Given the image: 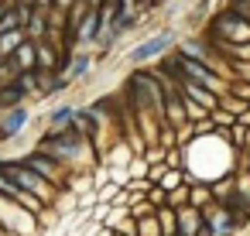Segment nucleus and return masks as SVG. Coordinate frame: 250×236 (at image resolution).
<instances>
[{
    "label": "nucleus",
    "instance_id": "nucleus-17",
    "mask_svg": "<svg viewBox=\"0 0 250 236\" xmlns=\"http://www.w3.org/2000/svg\"><path fill=\"white\" fill-rule=\"evenodd\" d=\"M209 123H212L216 130H223V134H229V130H233V123H236V117H233L229 110H223V106H216V110L209 113Z\"/></svg>",
    "mask_w": 250,
    "mask_h": 236
},
{
    "label": "nucleus",
    "instance_id": "nucleus-16",
    "mask_svg": "<svg viewBox=\"0 0 250 236\" xmlns=\"http://www.w3.org/2000/svg\"><path fill=\"white\" fill-rule=\"evenodd\" d=\"M158 185H161L165 192H175V188H182V185H185V171H175V168H161V175H158Z\"/></svg>",
    "mask_w": 250,
    "mask_h": 236
},
{
    "label": "nucleus",
    "instance_id": "nucleus-23",
    "mask_svg": "<svg viewBox=\"0 0 250 236\" xmlns=\"http://www.w3.org/2000/svg\"><path fill=\"white\" fill-rule=\"evenodd\" d=\"M165 154H168L165 147H158V144H147V151H144L141 157H144V161H147V164L154 168V164H165Z\"/></svg>",
    "mask_w": 250,
    "mask_h": 236
},
{
    "label": "nucleus",
    "instance_id": "nucleus-12",
    "mask_svg": "<svg viewBox=\"0 0 250 236\" xmlns=\"http://www.w3.org/2000/svg\"><path fill=\"white\" fill-rule=\"evenodd\" d=\"M11 59H14L18 76H21V72H35V69H38V52H35V41H24V45H21Z\"/></svg>",
    "mask_w": 250,
    "mask_h": 236
},
{
    "label": "nucleus",
    "instance_id": "nucleus-27",
    "mask_svg": "<svg viewBox=\"0 0 250 236\" xmlns=\"http://www.w3.org/2000/svg\"><path fill=\"white\" fill-rule=\"evenodd\" d=\"M106 4H117V0H106Z\"/></svg>",
    "mask_w": 250,
    "mask_h": 236
},
{
    "label": "nucleus",
    "instance_id": "nucleus-26",
    "mask_svg": "<svg viewBox=\"0 0 250 236\" xmlns=\"http://www.w3.org/2000/svg\"><path fill=\"white\" fill-rule=\"evenodd\" d=\"M240 161H243V157H240ZM243 171H247V175H250V157H247V161H243Z\"/></svg>",
    "mask_w": 250,
    "mask_h": 236
},
{
    "label": "nucleus",
    "instance_id": "nucleus-8",
    "mask_svg": "<svg viewBox=\"0 0 250 236\" xmlns=\"http://www.w3.org/2000/svg\"><path fill=\"white\" fill-rule=\"evenodd\" d=\"M72 117H76V106L72 103H59L55 110L45 113V134H65V130H72Z\"/></svg>",
    "mask_w": 250,
    "mask_h": 236
},
{
    "label": "nucleus",
    "instance_id": "nucleus-1",
    "mask_svg": "<svg viewBox=\"0 0 250 236\" xmlns=\"http://www.w3.org/2000/svg\"><path fill=\"white\" fill-rule=\"evenodd\" d=\"M185 151V185H216L219 178H229L243 168L240 151L229 144V137L223 130H212L206 137H195L192 144L182 147Z\"/></svg>",
    "mask_w": 250,
    "mask_h": 236
},
{
    "label": "nucleus",
    "instance_id": "nucleus-5",
    "mask_svg": "<svg viewBox=\"0 0 250 236\" xmlns=\"http://www.w3.org/2000/svg\"><path fill=\"white\" fill-rule=\"evenodd\" d=\"M202 216H206V226L212 229V236H236L240 229H243V216H236L233 209H226V205H219V202H212L209 209H202Z\"/></svg>",
    "mask_w": 250,
    "mask_h": 236
},
{
    "label": "nucleus",
    "instance_id": "nucleus-14",
    "mask_svg": "<svg viewBox=\"0 0 250 236\" xmlns=\"http://www.w3.org/2000/svg\"><path fill=\"white\" fill-rule=\"evenodd\" d=\"M154 219H158V226H161V233H165V236H175V233H178V212H175L171 205L154 209Z\"/></svg>",
    "mask_w": 250,
    "mask_h": 236
},
{
    "label": "nucleus",
    "instance_id": "nucleus-11",
    "mask_svg": "<svg viewBox=\"0 0 250 236\" xmlns=\"http://www.w3.org/2000/svg\"><path fill=\"white\" fill-rule=\"evenodd\" d=\"M93 62H96V55H93V52H79V55H72V62H69L65 76H69L72 82H83V79L93 72Z\"/></svg>",
    "mask_w": 250,
    "mask_h": 236
},
{
    "label": "nucleus",
    "instance_id": "nucleus-6",
    "mask_svg": "<svg viewBox=\"0 0 250 236\" xmlns=\"http://www.w3.org/2000/svg\"><path fill=\"white\" fill-rule=\"evenodd\" d=\"M28 127H31V110H28V103H24V106H14V110H7V113H0V140H14V137H21Z\"/></svg>",
    "mask_w": 250,
    "mask_h": 236
},
{
    "label": "nucleus",
    "instance_id": "nucleus-7",
    "mask_svg": "<svg viewBox=\"0 0 250 236\" xmlns=\"http://www.w3.org/2000/svg\"><path fill=\"white\" fill-rule=\"evenodd\" d=\"M103 28H106L103 7H93V11L79 21V28H76V45H96V38H100Z\"/></svg>",
    "mask_w": 250,
    "mask_h": 236
},
{
    "label": "nucleus",
    "instance_id": "nucleus-28",
    "mask_svg": "<svg viewBox=\"0 0 250 236\" xmlns=\"http://www.w3.org/2000/svg\"><path fill=\"white\" fill-rule=\"evenodd\" d=\"M113 236H120V233H113Z\"/></svg>",
    "mask_w": 250,
    "mask_h": 236
},
{
    "label": "nucleus",
    "instance_id": "nucleus-22",
    "mask_svg": "<svg viewBox=\"0 0 250 236\" xmlns=\"http://www.w3.org/2000/svg\"><path fill=\"white\" fill-rule=\"evenodd\" d=\"M147 205H151V209H161V205H168V192H165L161 185H151V188H147Z\"/></svg>",
    "mask_w": 250,
    "mask_h": 236
},
{
    "label": "nucleus",
    "instance_id": "nucleus-10",
    "mask_svg": "<svg viewBox=\"0 0 250 236\" xmlns=\"http://www.w3.org/2000/svg\"><path fill=\"white\" fill-rule=\"evenodd\" d=\"M178 212V233L175 236H195L202 226H206V216H202V209H195V205H182V209H175Z\"/></svg>",
    "mask_w": 250,
    "mask_h": 236
},
{
    "label": "nucleus",
    "instance_id": "nucleus-19",
    "mask_svg": "<svg viewBox=\"0 0 250 236\" xmlns=\"http://www.w3.org/2000/svg\"><path fill=\"white\" fill-rule=\"evenodd\" d=\"M137 236H165L161 226H158V219H154V212L144 216V219H137Z\"/></svg>",
    "mask_w": 250,
    "mask_h": 236
},
{
    "label": "nucleus",
    "instance_id": "nucleus-15",
    "mask_svg": "<svg viewBox=\"0 0 250 236\" xmlns=\"http://www.w3.org/2000/svg\"><path fill=\"white\" fill-rule=\"evenodd\" d=\"M21 45H24V28H21V31H7V35H0V55H4V59H11Z\"/></svg>",
    "mask_w": 250,
    "mask_h": 236
},
{
    "label": "nucleus",
    "instance_id": "nucleus-9",
    "mask_svg": "<svg viewBox=\"0 0 250 236\" xmlns=\"http://www.w3.org/2000/svg\"><path fill=\"white\" fill-rule=\"evenodd\" d=\"M24 99H28V89H24V82L18 76L11 82H0V113H7L14 106H24Z\"/></svg>",
    "mask_w": 250,
    "mask_h": 236
},
{
    "label": "nucleus",
    "instance_id": "nucleus-3",
    "mask_svg": "<svg viewBox=\"0 0 250 236\" xmlns=\"http://www.w3.org/2000/svg\"><path fill=\"white\" fill-rule=\"evenodd\" d=\"M209 41L212 48H236V45H247L250 41V21L236 11H219L212 21H209Z\"/></svg>",
    "mask_w": 250,
    "mask_h": 236
},
{
    "label": "nucleus",
    "instance_id": "nucleus-2",
    "mask_svg": "<svg viewBox=\"0 0 250 236\" xmlns=\"http://www.w3.org/2000/svg\"><path fill=\"white\" fill-rule=\"evenodd\" d=\"M35 151L55 157L59 164H65L69 171L76 175H89L93 168H100V151L93 147V140H86L83 134L76 130H65V134H42Z\"/></svg>",
    "mask_w": 250,
    "mask_h": 236
},
{
    "label": "nucleus",
    "instance_id": "nucleus-4",
    "mask_svg": "<svg viewBox=\"0 0 250 236\" xmlns=\"http://www.w3.org/2000/svg\"><path fill=\"white\" fill-rule=\"evenodd\" d=\"M175 48V31L165 28V31H154L151 38L137 41L130 52H127V62L130 65H144V62H154V59H165V52Z\"/></svg>",
    "mask_w": 250,
    "mask_h": 236
},
{
    "label": "nucleus",
    "instance_id": "nucleus-24",
    "mask_svg": "<svg viewBox=\"0 0 250 236\" xmlns=\"http://www.w3.org/2000/svg\"><path fill=\"white\" fill-rule=\"evenodd\" d=\"M168 205H171V209H182V205H188V185H182V188L168 192Z\"/></svg>",
    "mask_w": 250,
    "mask_h": 236
},
{
    "label": "nucleus",
    "instance_id": "nucleus-25",
    "mask_svg": "<svg viewBox=\"0 0 250 236\" xmlns=\"http://www.w3.org/2000/svg\"><path fill=\"white\" fill-rule=\"evenodd\" d=\"M236 123H243V127H250V106H247V110H243V113L236 117Z\"/></svg>",
    "mask_w": 250,
    "mask_h": 236
},
{
    "label": "nucleus",
    "instance_id": "nucleus-21",
    "mask_svg": "<svg viewBox=\"0 0 250 236\" xmlns=\"http://www.w3.org/2000/svg\"><path fill=\"white\" fill-rule=\"evenodd\" d=\"M165 168H175V171H185V151L182 147H171L165 154Z\"/></svg>",
    "mask_w": 250,
    "mask_h": 236
},
{
    "label": "nucleus",
    "instance_id": "nucleus-18",
    "mask_svg": "<svg viewBox=\"0 0 250 236\" xmlns=\"http://www.w3.org/2000/svg\"><path fill=\"white\" fill-rule=\"evenodd\" d=\"M117 195H120V185H113V181H106V185L96 188V202H100V205H113Z\"/></svg>",
    "mask_w": 250,
    "mask_h": 236
},
{
    "label": "nucleus",
    "instance_id": "nucleus-20",
    "mask_svg": "<svg viewBox=\"0 0 250 236\" xmlns=\"http://www.w3.org/2000/svg\"><path fill=\"white\" fill-rule=\"evenodd\" d=\"M147 171H151V164H147L144 157H134V161L127 164V175H130V181H141V178H147Z\"/></svg>",
    "mask_w": 250,
    "mask_h": 236
},
{
    "label": "nucleus",
    "instance_id": "nucleus-13",
    "mask_svg": "<svg viewBox=\"0 0 250 236\" xmlns=\"http://www.w3.org/2000/svg\"><path fill=\"white\" fill-rule=\"evenodd\" d=\"M188 205H195V209H209V205H212V185H202V181L188 185Z\"/></svg>",
    "mask_w": 250,
    "mask_h": 236
}]
</instances>
